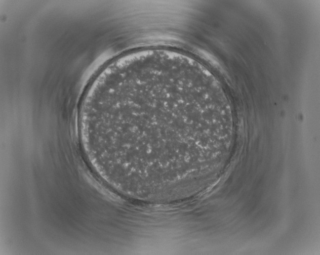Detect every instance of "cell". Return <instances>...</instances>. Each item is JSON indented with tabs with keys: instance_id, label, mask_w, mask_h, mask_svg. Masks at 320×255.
<instances>
[{
	"instance_id": "obj_1",
	"label": "cell",
	"mask_w": 320,
	"mask_h": 255,
	"mask_svg": "<svg viewBox=\"0 0 320 255\" xmlns=\"http://www.w3.org/2000/svg\"><path fill=\"white\" fill-rule=\"evenodd\" d=\"M191 95L159 77L128 78L91 104L89 128L98 148L124 162L155 163L188 147L180 132Z\"/></svg>"
}]
</instances>
